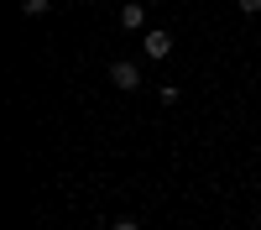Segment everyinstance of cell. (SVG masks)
Here are the masks:
<instances>
[{"mask_svg":"<svg viewBox=\"0 0 261 230\" xmlns=\"http://www.w3.org/2000/svg\"><path fill=\"white\" fill-rule=\"evenodd\" d=\"M110 230H141V225H136V220H115Z\"/></svg>","mask_w":261,"mask_h":230,"instance_id":"52a82bcc","label":"cell"},{"mask_svg":"<svg viewBox=\"0 0 261 230\" xmlns=\"http://www.w3.org/2000/svg\"><path fill=\"white\" fill-rule=\"evenodd\" d=\"M110 84H115V89H141V68L130 58H115L110 63Z\"/></svg>","mask_w":261,"mask_h":230,"instance_id":"6da1fadb","label":"cell"},{"mask_svg":"<svg viewBox=\"0 0 261 230\" xmlns=\"http://www.w3.org/2000/svg\"><path fill=\"white\" fill-rule=\"evenodd\" d=\"M157 99H162V105H178L183 94H178V84H162V89H157Z\"/></svg>","mask_w":261,"mask_h":230,"instance_id":"5b68a950","label":"cell"},{"mask_svg":"<svg viewBox=\"0 0 261 230\" xmlns=\"http://www.w3.org/2000/svg\"><path fill=\"white\" fill-rule=\"evenodd\" d=\"M141 53H146V58H167V53H172V37H167L162 27H151V32L141 37Z\"/></svg>","mask_w":261,"mask_h":230,"instance_id":"7a4b0ae2","label":"cell"},{"mask_svg":"<svg viewBox=\"0 0 261 230\" xmlns=\"http://www.w3.org/2000/svg\"><path fill=\"white\" fill-rule=\"evenodd\" d=\"M241 11L246 16H261V0H241Z\"/></svg>","mask_w":261,"mask_h":230,"instance_id":"8992f818","label":"cell"},{"mask_svg":"<svg viewBox=\"0 0 261 230\" xmlns=\"http://www.w3.org/2000/svg\"><path fill=\"white\" fill-rule=\"evenodd\" d=\"M21 11H27V16H47L53 0H21Z\"/></svg>","mask_w":261,"mask_h":230,"instance_id":"277c9868","label":"cell"},{"mask_svg":"<svg viewBox=\"0 0 261 230\" xmlns=\"http://www.w3.org/2000/svg\"><path fill=\"white\" fill-rule=\"evenodd\" d=\"M120 27L125 32H141L146 27V6H141V0H125V6H120Z\"/></svg>","mask_w":261,"mask_h":230,"instance_id":"3957f363","label":"cell"}]
</instances>
